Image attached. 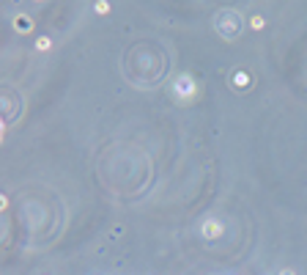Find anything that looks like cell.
Segmentation results:
<instances>
[{
  "mask_svg": "<svg viewBox=\"0 0 307 275\" xmlns=\"http://www.w3.org/2000/svg\"><path fill=\"white\" fill-rule=\"evenodd\" d=\"M17 28L19 30H30V19L28 17H17Z\"/></svg>",
  "mask_w": 307,
  "mask_h": 275,
  "instance_id": "6da1fadb",
  "label": "cell"
},
{
  "mask_svg": "<svg viewBox=\"0 0 307 275\" xmlns=\"http://www.w3.org/2000/svg\"><path fill=\"white\" fill-rule=\"evenodd\" d=\"M236 85H239V88H244V85H247V74H236Z\"/></svg>",
  "mask_w": 307,
  "mask_h": 275,
  "instance_id": "7a4b0ae2",
  "label": "cell"
},
{
  "mask_svg": "<svg viewBox=\"0 0 307 275\" xmlns=\"http://www.w3.org/2000/svg\"><path fill=\"white\" fill-rule=\"evenodd\" d=\"M181 91H184V94H189V91H192V83H189V80H187V77H184V80H181Z\"/></svg>",
  "mask_w": 307,
  "mask_h": 275,
  "instance_id": "3957f363",
  "label": "cell"
},
{
  "mask_svg": "<svg viewBox=\"0 0 307 275\" xmlns=\"http://www.w3.org/2000/svg\"><path fill=\"white\" fill-rule=\"evenodd\" d=\"M283 275H291V273H283Z\"/></svg>",
  "mask_w": 307,
  "mask_h": 275,
  "instance_id": "277c9868",
  "label": "cell"
}]
</instances>
